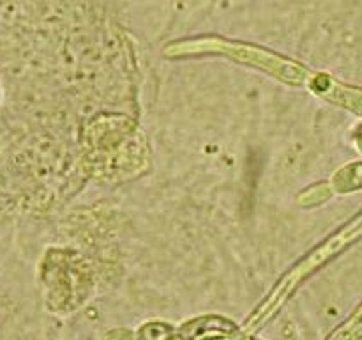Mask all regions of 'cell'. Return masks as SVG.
<instances>
[{
  "mask_svg": "<svg viewBox=\"0 0 362 340\" xmlns=\"http://www.w3.org/2000/svg\"><path fill=\"white\" fill-rule=\"evenodd\" d=\"M361 237L362 212L359 216H356L352 222L346 223L345 227H341L338 232H334L331 237H327L324 243L318 244L313 251H310V254H308L303 261L297 262L292 269H288V271L279 278V282L276 283L274 289L267 294V298L258 305L257 310L247 317V321L244 322L243 328H240V333H243L244 336L257 333L269 319H272L278 314L279 308L288 301V298L292 296L293 290H296L308 276L313 275L320 266H324L325 262H329L331 259H334L336 255L341 254L345 248H349L350 244L356 243Z\"/></svg>",
  "mask_w": 362,
  "mask_h": 340,
  "instance_id": "cell-1",
  "label": "cell"
},
{
  "mask_svg": "<svg viewBox=\"0 0 362 340\" xmlns=\"http://www.w3.org/2000/svg\"><path fill=\"white\" fill-rule=\"evenodd\" d=\"M243 335L237 324L221 315H198L177 328L180 340H233Z\"/></svg>",
  "mask_w": 362,
  "mask_h": 340,
  "instance_id": "cell-2",
  "label": "cell"
},
{
  "mask_svg": "<svg viewBox=\"0 0 362 340\" xmlns=\"http://www.w3.org/2000/svg\"><path fill=\"white\" fill-rule=\"evenodd\" d=\"M308 87L327 101L343 106V108L350 110L357 115H362V89L349 87V85L332 80L327 74L317 73L311 74Z\"/></svg>",
  "mask_w": 362,
  "mask_h": 340,
  "instance_id": "cell-3",
  "label": "cell"
},
{
  "mask_svg": "<svg viewBox=\"0 0 362 340\" xmlns=\"http://www.w3.org/2000/svg\"><path fill=\"white\" fill-rule=\"evenodd\" d=\"M332 190L338 193H349L362 188V162H354L339 169L331 179Z\"/></svg>",
  "mask_w": 362,
  "mask_h": 340,
  "instance_id": "cell-4",
  "label": "cell"
},
{
  "mask_svg": "<svg viewBox=\"0 0 362 340\" xmlns=\"http://www.w3.org/2000/svg\"><path fill=\"white\" fill-rule=\"evenodd\" d=\"M177 328L163 321H148L136 332V340H175Z\"/></svg>",
  "mask_w": 362,
  "mask_h": 340,
  "instance_id": "cell-5",
  "label": "cell"
},
{
  "mask_svg": "<svg viewBox=\"0 0 362 340\" xmlns=\"http://www.w3.org/2000/svg\"><path fill=\"white\" fill-rule=\"evenodd\" d=\"M362 336V305L352 317L346 319L338 329L329 335L327 340H359Z\"/></svg>",
  "mask_w": 362,
  "mask_h": 340,
  "instance_id": "cell-6",
  "label": "cell"
},
{
  "mask_svg": "<svg viewBox=\"0 0 362 340\" xmlns=\"http://www.w3.org/2000/svg\"><path fill=\"white\" fill-rule=\"evenodd\" d=\"M101 340H134V339H133V333H131L129 329L117 328V329H112V332L105 333Z\"/></svg>",
  "mask_w": 362,
  "mask_h": 340,
  "instance_id": "cell-7",
  "label": "cell"
},
{
  "mask_svg": "<svg viewBox=\"0 0 362 340\" xmlns=\"http://www.w3.org/2000/svg\"><path fill=\"white\" fill-rule=\"evenodd\" d=\"M356 137H357V140H359V144H362V126H359V130H357Z\"/></svg>",
  "mask_w": 362,
  "mask_h": 340,
  "instance_id": "cell-8",
  "label": "cell"
}]
</instances>
